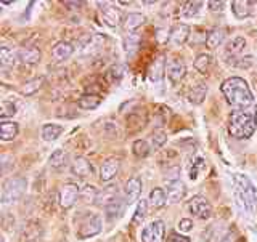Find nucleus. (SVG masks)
Returning <instances> with one entry per match:
<instances>
[{
	"label": "nucleus",
	"instance_id": "f257e3e1",
	"mask_svg": "<svg viewBox=\"0 0 257 242\" xmlns=\"http://www.w3.org/2000/svg\"><path fill=\"white\" fill-rule=\"evenodd\" d=\"M233 194H235L236 205L247 218H252L257 212V192L252 181L243 173H235L231 176Z\"/></svg>",
	"mask_w": 257,
	"mask_h": 242
},
{
	"label": "nucleus",
	"instance_id": "f03ea898",
	"mask_svg": "<svg viewBox=\"0 0 257 242\" xmlns=\"http://www.w3.org/2000/svg\"><path fill=\"white\" fill-rule=\"evenodd\" d=\"M220 92L230 106L236 109H246L254 103V95L247 82L241 77H228L220 85Z\"/></svg>",
	"mask_w": 257,
	"mask_h": 242
},
{
	"label": "nucleus",
	"instance_id": "7ed1b4c3",
	"mask_svg": "<svg viewBox=\"0 0 257 242\" xmlns=\"http://www.w3.org/2000/svg\"><path fill=\"white\" fill-rule=\"evenodd\" d=\"M257 128V116L252 109H236L228 117V133L236 140H247Z\"/></svg>",
	"mask_w": 257,
	"mask_h": 242
},
{
	"label": "nucleus",
	"instance_id": "20e7f679",
	"mask_svg": "<svg viewBox=\"0 0 257 242\" xmlns=\"http://www.w3.org/2000/svg\"><path fill=\"white\" fill-rule=\"evenodd\" d=\"M28 188V181L23 176H12L4 181L2 186V204L4 205H12L24 196Z\"/></svg>",
	"mask_w": 257,
	"mask_h": 242
},
{
	"label": "nucleus",
	"instance_id": "39448f33",
	"mask_svg": "<svg viewBox=\"0 0 257 242\" xmlns=\"http://www.w3.org/2000/svg\"><path fill=\"white\" fill-rule=\"evenodd\" d=\"M103 229V220L100 215L96 213H87L82 220L79 221V226L76 234L79 239H88L96 234H100Z\"/></svg>",
	"mask_w": 257,
	"mask_h": 242
},
{
	"label": "nucleus",
	"instance_id": "423d86ee",
	"mask_svg": "<svg viewBox=\"0 0 257 242\" xmlns=\"http://www.w3.org/2000/svg\"><path fill=\"white\" fill-rule=\"evenodd\" d=\"M166 234V224L163 220H155L143 226L140 232V242H163Z\"/></svg>",
	"mask_w": 257,
	"mask_h": 242
},
{
	"label": "nucleus",
	"instance_id": "0eeeda50",
	"mask_svg": "<svg viewBox=\"0 0 257 242\" xmlns=\"http://www.w3.org/2000/svg\"><path fill=\"white\" fill-rule=\"evenodd\" d=\"M188 210L193 216H196L199 220H209L212 216V205L203 196H195L193 199H190Z\"/></svg>",
	"mask_w": 257,
	"mask_h": 242
},
{
	"label": "nucleus",
	"instance_id": "6e6552de",
	"mask_svg": "<svg viewBox=\"0 0 257 242\" xmlns=\"http://www.w3.org/2000/svg\"><path fill=\"white\" fill-rule=\"evenodd\" d=\"M246 47H247L246 39L243 36H235L225 45V60H228V63L239 61L243 53L246 52Z\"/></svg>",
	"mask_w": 257,
	"mask_h": 242
},
{
	"label": "nucleus",
	"instance_id": "1a4fd4ad",
	"mask_svg": "<svg viewBox=\"0 0 257 242\" xmlns=\"http://www.w3.org/2000/svg\"><path fill=\"white\" fill-rule=\"evenodd\" d=\"M101 7L100 15H101V21L109 28H116L122 23V12L119 10L117 7L112 4H98Z\"/></svg>",
	"mask_w": 257,
	"mask_h": 242
},
{
	"label": "nucleus",
	"instance_id": "9d476101",
	"mask_svg": "<svg viewBox=\"0 0 257 242\" xmlns=\"http://www.w3.org/2000/svg\"><path fill=\"white\" fill-rule=\"evenodd\" d=\"M80 196V188L74 183L63 184L60 189V205L63 208H71Z\"/></svg>",
	"mask_w": 257,
	"mask_h": 242
},
{
	"label": "nucleus",
	"instance_id": "9b49d317",
	"mask_svg": "<svg viewBox=\"0 0 257 242\" xmlns=\"http://www.w3.org/2000/svg\"><path fill=\"white\" fill-rule=\"evenodd\" d=\"M166 72H167L169 80L175 85L185 77V74H187V68H185V63L182 60L174 58L166 64Z\"/></svg>",
	"mask_w": 257,
	"mask_h": 242
},
{
	"label": "nucleus",
	"instance_id": "f8f14e48",
	"mask_svg": "<svg viewBox=\"0 0 257 242\" xmlns=\"http://www.w3.org/2000/svg\"><path fill=\"white\" fill-rule=\"evenodd\" d=\"M190 28L187 24H175V26L169 32V42L174 47H182L188 42L190 39Z\"/></svg>",
	"mask_w": 257,
	"mask_h": 242
},
{
	"label": "nucleus",
	"instance_id": "ddd939ff",
	"mask_svg": "<svg viewBox=\"0 0 257 242\" xmlns=\"http://www.w3.org/2000/svg\"><path fill=\"white\" fill-rule=\"evenodd\" d=\"M71 173L79 178H88L93 175V167L88 162L85 157H74V160L71 162Z\"/></svg>",
	"mask_w": 257,
	"mask_h": 242
},
{
	"label": "nucleus",
	"instance_id": "4468645a",
	"mask_svg": "<svg viewBox=\"0 0 257 242\" xmlns=\"http://www.w3.org/2000/svg\"><path fill=\"white\" fill-rule=\"evenodd\" d=\"M142 188H143V183L140 176H132L131 180H127L125 186H124V197H125V202H134L140 197L142 194Z\"/></svg>",
	"mask_w": 257,
	"mask_h": 242
},
{
	"label": "nucleus",
	"instance_id": "2eb2a0df",
	"mask_svg": "<svg viewBox=\"0 0 257 242\" xmlns=\"http://www.w3.org/2000/svg\"><path fill=\"white\" fill-rule=\"evenodd\" d=\"M119 167H120L119 159H116V157H109V159H106V160H104V162L101 164V168H100V180H101L103 183H109V181L117 175Z\"/></svg>",
	"mask_w": 257,
	"mask_h": 242
},
{
	"label": "nucleus",
	"instance_id": "dca6fc26",
	"mask_svg": "<svg viewBox=\"0 0 257 242\" xmlns=\"http://www.w3.org/2000/svg\"><path fill=\"white\" fill-rule=\"evenodd\" d=\"M185 192H187V186L182 180H172V181H166V194L169 200L172 202H179L185 197Z\"/></svg>",
	"mask_w": 257,
	"mask_h": 242
},
{
	"label": "nucleus",
	"instance_id": "f3484780",
	"mask_svg": "<svg viewBox=\"0 0 257 242\" xmlns=\"http://www.w3.org/2000/svg\"><path fill=\"white\" fill-rule=\"evenodd\" d=\"M255 2H249V0H235L231 2V12L238 20H246L254 13Z\"/></svg>",
	"mask_w": 257,
	"mask_h": 242
},
{
	"label": "nucleus",
	"instance_id": "a211bd4d",
	"mask_svg": "<svg viewBox=\"0 0 257 242\" xmlns=\"http://www.w3.org/2000/svg\"><path fill=\"white\" fill-rule=\"evenodd\" d=\"M72 53H74V47L69 42H64V40L55 44L52 48V56L55 61H66L68 58H71Z\"/></svg>",
	"mask_w": 257,
	"mask_h": 242
},
{
	"label": "nucleus",
	"instance_id": "6ab92c4d",
	"mask_svg": "<svg viewBox=\"0 0 257 242\" xmlns=\"http://www.w3.org/2000/svg\"><path fill=\"white\" fill-rule=\"evenodd\" d=\"M20 133V125L18 122H13V120H2L0 122V138L4 141H12L15 140Z\"/></svg>",
	"mask_w": 257,
	"mask_h": 242
},
{
	"label": "nucleus",
	"instance_id": "aec40b11",
	"mask_svg": "<svg viewBox=\"0 0 257 242\" xmlns=\"http://www.w3.org/2000/svg\"><path fill=\"white\" fill-rule=\"evenodd\" d=\"M225 37H227V29L215 28V29H212L207 34V37H206V47L211 48V50H215V48H219L223 44Z\"/></svg>",
	"mask_w": 257,
	"mask_h": 242
},
{
	"label": "nucleus",
	"instance_id": "412c9836",
	"mask_svg": "<svg viewBox=\"0 0 257 242\" xmlns=\"http://www.w3.org/2000/svg\"><path fill=\"white\" fill-rule=\"evenodd\" d=\"M48 164H50V167L55 168V170H63V168L69 164L68 151H64V149L53 151V154L50 156V159H48Z\"/></svg>",
	"mask_w": 257,
	"mask_h": 242
},
{
	"label": "nucleus",
	"instance_id": "4be33fe9",
	"mask_svg": "<svg viewBox=\"0 0 257 242\" xmlns=\"http://www.w3.org/2000/svg\"><path fill=\"white\" fill-rule=\"evenodd\" d=\"M42 58V53L37 47H26L20 50V61L23 64H37Z\"/></svg>",
	"mask_w": 257,
	"mask_h": 242
},
{
	"label": "nucleus",
	"instance_id": "5701e85b",
	"mask_svg": "<svg viewBox=\"0 0 257 242\" xmlns=\"http://www.w3.org/2000/svg\"><path fill=\"white\" fill-rule=\"evenodd\" d=\"M20 61V50L12 47H2L0 48V63L4 66H15Z\"/></svg>",
	"mask_w": 257,
	"mask_h": 242
},
{
	"label": "nucleus",
	"instance_id": "b1692460",
	"mask_svg": "<svg viewBox=\"0 0 257 242\" xmlns=\"http://www.w3.org/2000/svg\"><path fill=\"white\" fill-rule=\"evenodd\" d=\"M206 164L207 162H206L204 157H201V156H195V157H193L191 162H190V167H188V176H190V180L196 181L198 176L206 170Z\"/></svg>",
	"mask_w": 257,
	"mask_h": 242
},
{
	"label": "nucleus",
	"instance_id": "393cba45",
	"mask_svg": "<svg viewBox=\"0 0 257 242\" xmlns=\"http://www.w3.org/2000/svg\"><path fill=\"white\" fill-rule=\"evenodd\" d=\"M167 194H166V189L163 188H155V189H151L150 192V197H148V202L153 208H163L166 207L167 204Z\"/></svg>",
	"mask_w": 257,
	"mask_h": 242
},
{
	"label": "nucleus",
	"instance_id": "a878e982",
	"mask_svg": "<svg viewBox=\"0 0 257 242\" xmlns=\"http://www.w3.org/2000/svg\"><path fill=\"white\" fill-rule=\"evenodd\" d=\"M63 132H64V128L60 124H45L42 127V138L50 143V141L58 140Z\"/></svg>",
	"mask_w": 257,
	"mask_h": 242
},
{
	"label": "nucleus",
	"instance_id": "bb28decb",
	"mask_svg": "<svg viewBox=\"0 0 257 242\" xmlns=\"http://www.w3.org/2000/svg\"><path fill=\"white\" fill-rule=\"evenodd\" d=\"M116 189H117L116 186H108V188H104L101 192H98V196H96V202H95V204H98V205H101V207L104 208L108 204H111L112 200L119 197V194H117V191H116Z\"/></svg>",
	"mask_w": 257,
	"mask_h": 242
},
{
	"label": "nucleus",
	"instance_id": "cd10ccee",
	"mask_svg": "<svg viewBox=\"0 0 257 242\" xmlns=\"http://www.w3.org/2000/svg\"><path fill=\"white\" fill-rule=\"evenodd\" d=\"M124 210V202H122V197H117L112 200L111 204H108L104 207V213H106V218L109 221H114L116 218H119V215L122 213Z\"/></svg>",
	"mask_w": 257,
	"mask_h": 242
},
{
	"label": "nucleus",
	"instance_id": "c85d7f7f",
	"mask_svg": "<svg viewBox=\"0 0 257 242\" xmlns=\"http://www.w3.org/2000/svg\"><path fill=\"white\" fill-rule=\"evenodd\" d=\"M143 23H145V16L142 13H128L124 18V29L127 32H134L139 28H142Z\"/></svg>",
	"mask_w": 257,
	"mask_h": 242
},
{
	"label": "nucleus",
	"instance_id": "c756f323",
	"mask_svg": "<svg viewBox=\"0 0 257 242\" xmlns=\"http://www.w3.org/2000/svg\"><path fill=\"white\" fill-rule=\"evenodd\" d=\"M212 56L209 55V53H201L196 56V60H195V69L198 72H201V74H207L209 71H211L212 68Z\"/></svg>",
	"mask_w": 257,
	"mask_h": 242
},
{
	"label": "nucleus",
	"instance_id": "7c9ffc66",
	"mask_svg": "<svg viewBox=\"0 0 257 242\" xmlns=\"http://www.w3.org/2000/svg\"><path fill=\"white\" fill-rule=\"evenodd\" d=\"M100 96L98 95H82L80 98L77 100V106L80 109H85V111H90L100 106Z\"/></svg>",
	"mask_w": 257,
	"mask_h": 242
},
{
	"label": "nucleus",
	"instance_id": "2f4dec72",
	"mask_svg": "<svg viewBox=\"0 0 257 242\" xmlns=\"http://www.w3.org/2000/svg\"><path fill=\"white\" fill-rule=\"evenodd\" d=\"M203 2H185L182 5V10H180V15L183 18H195L201 13V8H203Z\"/></svg>",
	"mask_w": 257,
	"mask_h": 242
},
{
	"label": "nucleus",
	"instance_id": "473e14b6",
	"mask_svg": "<svg viewBox=\"0 0 257 242\" xmlns=\"http://www.w3.org/2000/svg\"><path fill=\"white\" fill-rule=\"evenodd\" d=\"M206 93H207V87L206 85H196L193 87L190 93H188V101L191 104H201L203 100L206 98Z\"/></svg>",
	"mask_w": 257,
	"mask_h": 242
},
{
	"label": "nucleus",
	"instance_id": "72a5a7b5",
	"mask_svg": "<svg viewBox=\"0 0 257 242\" xmlns=\"http://www.w3.org/2000/svg\"><path fill=\"white\" fill-rule=\"evenodd\" d=\"M132 151H134V154L137 157H140V159H145V157H148L150 156V152L153 151L151 146H150V143L147 140H137L134 144H132Z\"/></svg>",
	"mask_w": 257,
	"mask_h": 242
},
{
	"label": "nucleus",
	"instance_id": "f704fd0d",
	"mask_svg": "<svg viewBox=\"0 0 257 242\" xmlns=\"http://www.w3.org/2000/svg\"><path fill=\"white\" fill-rule=\"evenodd\" d=\"M167 141V135L163 132V130H156L155 133H151V136H150V146H151V149H159V148H163L164 146V143Z\"/></svg>",
	"mask_w": 257,
	"mask_h": 242
},
{
	"label": "nucleus",
	"instance_id": "c9c22d12",
	"mask_svg": "<svg viewBox=\"0 0 257 242\" xmlns=\"http://www.w3.org/2000/svg\"><path fill=\"white\" fill-rule=\"evenodd\" d=\"M96 196H98V191L95 189V186L92 184H87L84 189H80V199L84 200L85 204H90V202H96Z\"/></svg>",
	"mask_w": 257,
	"mask_h": 242
},
{
	"label": "nucleus",
	"instance_id": "e433bc0d",
	"mask_svg": "<svg viewBox=\"0 0 257 242\" xmlns=\"http://www.w3.org/2000/svg\"><path fill=\"white\" fill-rule=\"evenodd\" d=\"M44 84V77H36V79H32L29 80V82H26L23 85V93L24 95H34L40 87H42Z\"/></svg>",
	"mask_w": 257,
	"mask_h": 242
},
{
	"label": "nucleus",
	"instance_id": "4c0bfd02",
	"mask_svg": "<svg viewBox=\"0 0 257 242\" xmlns=\"http://www.w3.org/2000/svg\"><path fill=\"white\" fill-rule=\"evenodd\" d=\"M163 72H164V63L163 60H158L155 61V64H153V68L150 71V79L153 82H158V80L163 77Z\"/></svg>",
	"mask_w": 257,
	"mask_h": 242
},
{
	"label": "nucleus",
	"instance_id": "58836bf2",
	"mask_svg": "<svg viewBox=\"0 0 257 242\" xmlns=\"http://www.w3.org/2000/svg\"><path fill=\"white\" fill-rule=\"evenodd\" d=\"M147 212H148V200L142 199L139 202V205H137V210H135V215H134V223H140L142 220H145Z\"/></svg>",
	"mask_w": 257,
	"mask_h": 242
},
{
	"label": "nucleus",
	"instance_id": "ea45409f",
	"mask_svg": "<svg viewBox=\"0 0 257 242\" xmlns=\"http://www.w3.org/2000/svg\"><path fill=\"white\" fill-rule=\"evenodd\" d=\"M13 114H16L15 104L10 103V101H4V103H2V117H4V120H5V117L13 116Z\"/></svg>",
	"mask_w": 257,
	"mask_h": 242
},
{
	"label": "nucleus",
	"instance_id": "a19ab883",
	"mask_svg": "<svg viewBox=\"0 0 257 242\" xmlns=\"http://www.w3.org/2000/svg\"><path fill=\"white\" fill-rule=\"evenodd\" d=\"M128 47H131V50H137V47H139V37L137 34H128L125 37V50H128Z\"/></svg>",
	"mask_w": 257,
	"mask_h": 242
},
{
	"label": "nucleus",
	"instance_id": "79ce46f5",
	"mask_svg": "<svg viewBox=\"0 0 257 242\" xmlns=\"http://www.w3.org/2000/svg\"><path fill=\"white\" fill-rule=\"evenodd\" d=\"M177 228H179L180 232H190L193 229V221L188 220V218H183V220L179 221V226H177Z\"/></svg>",
	"mask_w": 257,
	"mask_h": 242
},
{
	"label": "nucleus",
	"instance_id": "37998d69",
	"mask_svg": "<svg viewBox=\"0 0 257 242\" xmlns=\"http://www.w3.org/2000/svg\"><path fill=\"white\" fill-rule=\"evenodd\" d=\"M166 242H190V239L187 236L179 234V232H171V234L167 236Z\"/></svg>",
	"mask_w": 257,
	"mask_h": 242
},
{
	"label": "nucleus",
	"instance_id": "c03bdc74",
	"mask_svg": "<svg viewBox=\"0 0 257 242\" xmlns=\"http://www.w3.org/2000/svg\"><path fill=\"white\" fill-rule=\"evenodd\" d=\"M225 2H209V8H211L212 12H223L225 8Z\"/></svg>",
	"mask_w": 257,
	"mask_h": 242
},
{
	"label": "nucleus",
	"instance_id": "a18cd8bd",
	"mask_svg": "<svg viewBox=\"0 0 257 242\" xmlns=\"http://www.w3.org/2000/svg\"><path fill=\"white\" fill-rule=\"evenodd\" d=\"M220 242H236V234L233 231H230L228 234H225L222 239H220Z\"/></svg>",
	"mask_w": 257,
	"mask_h": 242
}]
</instances>
